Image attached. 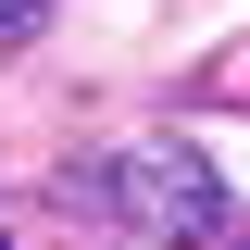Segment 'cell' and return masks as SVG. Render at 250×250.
I'll return each mask as SVG.
<instances>
[{
    "label": "cell",
    "mask_w": 250,
    "mask_h": 250,
    "mask_svg": "<svg viewBox=\"0 0 250 250\" xmlns=\"http://www.w3.org/2000/svg\"><path fill=\"white\" fill-rule=\"evenodd\" d=\"M100 200H113L150 250H213V238H225V175L188 150V138H138V150H113Z\"/></svg>",
    "instance_id": "6da1fadb"
},
{
    "label": "cell",
    "mask_w": 250,
    "mask_h": 250,
    "mask_svg": "<svg viewBox=\"0 0 250 250\" xmlns=\"http://www.w3.org/2000/svg\"><path fill=\"white\" fill-rule=\"evenodd\" d=\"M38 13H50V0H0V38H25V25H38Z\"/></svg>",
    "instance_id": "7a4b0ae2"
}]
</instances>
